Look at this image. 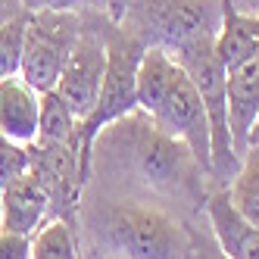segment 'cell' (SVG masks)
I'll return each mask as SVG.
<instances>
[{"label":"cell","instance_id":"44dd1931","mask_svg":"<svg viewBox=\"0 0 259 259\" xmlns=\"http://www.w3.org/2000/svg\"><path fill=\"white\" fill-rule=\"evenodd\" d=\"M103 4H106V16H109L113 22H119L122 16H125V7H128V0H103Z\"/></svg>","mask_w":259,"mask_h":259},{"label":"cell","instance_id":"ffe728a7","mask_svg":"<svg viewBox=\"0 0 259 259\" xmlns=\"http://www.w3.org/2000/svg\"><path fill=\"white\" fill-rule=\"evenodd\" d=\"M31 256V240L25 234L0 231V259H28Z\"/></svg>","mask_w":259,"mask_h":259},{"label":"cell","instance_id":"4fadbf2b","mask_svg":"<svg viewBox=\"0 0 259 259\" xmlns=\"http://www.w3.org/2000/svg\"><path fill=\"white\" fill-rule=\"evenodd\" d=\"M215 53L219 60L225 63V69L244 63L247 57L259 53V13H237L228 7L225 0V16H222V25L215 34Z\"/></svg>","mask_w":259,"mask_h":259},{"label":"cell","instance_id":"603a6c76","mask_svg":"<svg viewBox=\"0 0 259 259\" xmlns=\"http://www.w3.org/2000/svg\"><path fill=\"white\" fill-rule=\"evenodd\" d=\"M250 147H259V113H256V122L250 128Z\"/></svg>","mask_w":259,"mask_h":259},{"label":"cell","instance_id":"7a4b0ae2","mask_svg":"<svg viewBox=\"0 0 259 259\" xmlns=\"http://www.w3.org/2000/svg\"><path fill=\"white\" fill-rule=\"evenodd\" d=\"M81 256H128V259H184V256H219L191 231V222L113 191H97L91 200L81 194L78 206Z\"/></svg>","mask_w":259,"mask_h":259},{"label":"cell","instance_id":"5b68a950","mask_svg":"<svg viewBox=\"0 0 259 259\" xmlns=\"http://www.w3.org/2000/svg\"><path fill=\"white\" fill-rule=\"evenodd\" d=\"M144 44L128 34L119 22H109L106 28V72L94 109L78 125V144H81V169L91 175V144L109 122L138 109V66L144 57Z\"/></svg>","mask_w":259,"mask_h":259},{"label":"cell","instance_id":"9a60e30c","mask_svg":"<svg viewBox=\"0 0 259 259\" xmlns=\"http://www.w3.org/2000/svg\"><path fill=\"white\" fill-rule=\"evenodd\" d=\"M78 125L81 119L69 109V103L57 94V88L41 91V122H38V138L44 141H63V144H78ZM81 147V144H78ZM88 175V172H84Z\"/></svg>","mask_w":259,"mask_h":259},{"label":"cell","instance_id":"8992f818","mask_svg":"<svg viewBox=\"0 0 259 259\" xmlns=\"http://www.w3.org/2000/svg\"><path fill=\"white\" fill-rule=\"evenodd\" d=\"M169 53V50H165ZM169 57L188 72L191 81L197 84L203 106L209 116V132H212V178L219 184H228L234 172L240 169V156L234 153L231 144V128H228V69L215 53V41H194L172 50Z\"/></svg>","mask_w":259,"mask_h":259},{"label":"cell","instance_id":"277c9868","mask_svg":"<svg viewBox=\"0 0 259 259\" xmlns=\"http://www.w3.org/2000/svg\"><path fill=\"white\" fill-rule=\"evenodd\" d=\"M225 0H128L119 25L144 47L178 50L194 41H215Z\"/></svg>","mask_w":259,"mask_h":259},{"label":"cell","instance_id":"9c48e42d","mask_svg":"<svg viewBox=\"0 0 259 259\" xmlns=\"http://www.w3.org/2000/svg\"><path fill=\"white\" fill-rule=\"evenodd\" d=\"M206 219L212 225V240L222 256L231 259H259V225L237 212L228 188L219 184L206 194Z\"/></svg>","mask_w":259,"mask_h":259},{"label":"cell","instance_id":"d6986e66","mask_svg":"<svg viewBox=\"0 0 259 259\" xmlns=\"http://www.w3.org/2000/svg\"><path fill=\"white\" fill-rule=\"evenodd\" d=\"M22 7L31 10H106L103 0H22Z\"/></svg>","mask_w":259,"mask_h":259},{"label":"cell","instance_id":"7c38bea8","mask_svg":"<svg viewBox=\"0 0 259 259\" xmlns=\"http://www.w3.org/2000/svg\"><path fill=\"white\" fill-rule=\"evenodd\" d=\"M41 122V91L22 75L0 81V135L16 144H31Z\"/></svg>","mask_w":259,"mask_h":259},{"label":"cell","instance_id":"6da1fadb","mask_svg":"<svg viewBox=\"0 0 259 259\" xmlns=\"http://www.w3.org/2000/svg\"><path fill=\"white\" fill-rule=\"evenodd\" d=\"M91 169L103 178L100 188L138 197L191 222L197 209L206 212L209 172L191 153V147L159 132L144 109L109 122L91 144Z\"/></svg>","mask_w":259,"mask_h":259},{"label":"cell","instance_id":"2e32d148","mask_svg":"<svg viewBox=\"0 0 259 259\" xmlns=\"http://www.w3.org/2000/svg\"><path fill=\"white\" fill-rule=\"evenodd\" d=\"M225 188H228V197L237 206V212L250 219L253 225H259V147H250L240 156V169L234 172V178Z\"/></svg>","mask_w":259,"mask_h":259},{"label":"cell","instance_id":"52a82bcc","mask_svg":"<svg viewBox=\"0 0 259 259\" xmlns=\"http://www.w3.org/2000/svg\"><path fill=\"white\" fill-rule=\"evenodd\" d=\"M84 28L81 10H25V41H22V72L19 75L47 91L57 84L60 72Z\"/></svg>","mask_w":259,"mask_h":259},{"label":"cell","instance_id":"ac0fdd59","mask_svg":"<svg viewBox=\"0 0 259 259\" xmlns=\"http://www.w3.org/2000/svg\"><path fill=\"white\" fill-rule=\"evenodd\" d=\"M22 172H28V147L0 135V188Z\"/></svg>","mask_w":259,"mask_h":259},{"label":"cell","instance_id":"5bb4252c","mask_svg":"<svg viewBox=\"0 0 259 259\" xmlns=\"http://www.w3.org/2000/svg\"><path fill=\"white\" fill-rule=\"evenodd\" d=\"M28 240H31V259H75V256H81L78 228L57 215H47L31 231Z\"/></svg>","mask_w":259,"mask_h":259},{"label":"cell","instance_id":"e0dca14e","mask_svg":"<svg viewBox=\"0 0 259 259\" xmlns=\"http://www.w3.org/2000/svg\"><path fill=\"white\" fill-rule=\"evenodd\" d=\"M22 41H25V13L0 25V81L22 72Z\"/></svg>","mask_w":259,"mask_h":259},{"label":"cell","instance_id":"3957f363","mask_svg":"<svg viewBox=\"0 0 259 259\" xmlns=\"http://www.w3.org/2000/svg\"><path fill=\"white\" fill-rule=\"evenodd\" d=\"M138 106L159 132L191 147L212 178V132L197 84L162 47H147L138 66ZM215 181V178H212Z\"/></svg>","mask_w":259,"mask_h":259},{"label":"cell","instance_id":"8fae6325","mask_svg":"<svg viewBox=\"0 0 259 259\" xmlns=\"http://www.w3.org/2000/svg\"><path fill=\"white\" fill-rule=\"evenodd\" d=\"M228 128L234 153L244 156L250 150V128L259 113V53L247 57L228 69Z\"/></svg>","mask_w":259,"mask_h":259},{"label":"cell","instance_id":"7402d4cb","mask_svg":"<svg viewBox=\"0 0 259 259\" xmlns=\"http://www.w3.org/2000/svg\"><path fill=\"white\" fill-rule=\"evenodd\" d=\"M228 7L237 10V13H250V16H256V13H259V0H228Z\"/></svg>","mask_w":259,"mask_h":259},{"label":"cell","instance_id":"ba28073f","mask_svg":"<svg viewBox=\"0 0 259 259\" xmlns=\"http://www.w3.org/2000/svg\"><path fill=\"white\" fill-rule=\"evenodd\" d=\"M81 16H84V28L69 53L57 84H53L78 119H84L97 103L103 72H106V28L113 22L106 10H81Z\"/></svg>","mask_w":259,"mask_h":259},{"label":"cell","instance_id":"30bf717a","mask_svg":"<svg viewBox=\"0 0 259 259\" xmlns=\"http://www.w3.org/2000/svg\"><path fill=\"white\" fill-rule=\"evenodd\" d=\"M47 212H50L47 191L31 169L0 188V231L31 237V231L47 219Z\"/></svg>","mask_w":259,"mask_h":259}]
</instances>
